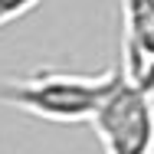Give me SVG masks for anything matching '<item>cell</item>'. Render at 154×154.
Masks as SVG:
<instances>
[{
	"label": "cell",
	"mask_w": 154,
	"mask_h": 154,
	"mask_svg": "<svg viewBox=\"0 0 154 154\" xmlns=\"http://www.w3.org/2000/svg\"><path fill=\"white\" fill-rule=\"evenodd\" d=\"M125 79V69H108L98 75L85 72H62V69H39L20 79L0 82V102L26 112L43 122H92L108 95Z\"/></svg>",
	"instance_id": "cell-1"
},
{
	"label": "cell",
	"mask_w": 154,
	"mask_h": 154,
	"mask_svg": "<svg viewBox=\"0 0 154 154\" xmlns=\"http://www.w3.org/2000/svg\"><path fill=\"white\" fill-rule=\"evenodd\" d=\"M92 128L105 154H148L154 138V92L125 72L118 89L92 118Z\"/></svg>",
	"instance_id": "cell-2"
},
{
	"label": "cell",
	"mask_w": 154,
	"mask_h": 154,
	"mask_svg": "<svg viewBox=\"0 0 154 154\" xmlns=\"http://www.w3.org/2000/svg\"><path fill=\"white\" fill-rule=\"evenodd\" d=\"M125 13V72L154 92V0H122Z\"/></svg>",
	"instance_id": "cell-3"
},
{
	"label": "cell",
	"mask_w": 154,
	"mask_h": 154,
	"mask_svg": "<svg viewBox=\"0 0 154 154\" xmlns=\"http://www.w3.org/2000/svg\"><path fill=\"white\" fill-rule=\"evenodd\" d=\"M36 3H39V0H0V26H7V23H13V20H20V17H26Z\"/></svg>",
	"instance_id": "cell-4"
},
{
	"label": "cell",
	"mask_w": 154,
	"mask_h": 154,
	"mask_svg": "<svg viewBox=\"0 0 154 154\" xmlns=\"http://www.w3.org/2000/svg\"><path fill=\"white\" fill-rule=\"evenodd\" d=\"M148 154H154V138H151V151H148Z\"/></svg>",
	"instance_id": "cell-5"
}]
</instances>
